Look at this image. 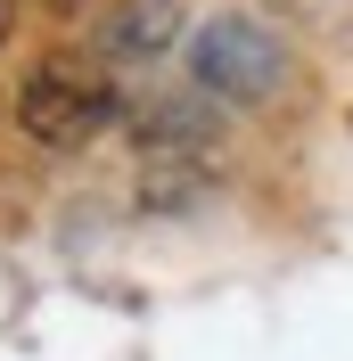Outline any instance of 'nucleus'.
<instances>
[{
  "label": "nucleus",
  "instance_id": "f257e3e1",
  "mask_svg": "<svg viewBox=\"0 0 353 361\" xmlns=\"http://www.w3.org/2000/svg\"><path fill=\"white\" fill-rule=\"evenodd\" d=\"M107 115H115V82L99 58H83V49H58V58H42V66L25 74L17 90V123L42 148H83V140L107 132Z\"/></svg>",
  "mask_w": 353,
  "mask_h": 361
},
{
  "label": "nucleus",
  "instance_id": "f03ea898",
  "mask_svg": "<svg viewBox=\"0 0 353 361\" xmlns=\"http://www.w3.org/2000/svg\"><path fill=\"white\" fill-rule=\"evenodd\" d=\"M189 66H198V82L222 90V99H255V90H271L280 58H271V42H263L246 17H222V25H205V33H198Z\"/></svg>",
  "mask_w": 353,
  "mask_h": 361
},
{
  "label": "nucleus",
  "instance_id": "7ed1b4c3",
  "mask_svg": "<svg viewBox=\"0 0 353 361\" xmlns=\"http://www.w3.org/2000/svg\"><path fill=\"white\" fill-rule=\"evenodd\" d=\"M164 33H173V8H164V0H140V8L115 17V58H156Z\"/></svg>",
  "mask_w": 353,
  "mask_h": 361
},
{
  "label": "nucleus",
  "instance_id": "20e7f679",
  "mask_svg": "<svg viewBox=\"0 0 353 361\" xmlns=\"http://www.w3.org/2000/svg\"><path fill=\"white\" fill-rule=\"evenodd\" d=\"M8 17H17V0H0V42H8Z\"/></svg>",
  "mask_w": 353,
  "mask_h": 361
}]
</instances>
